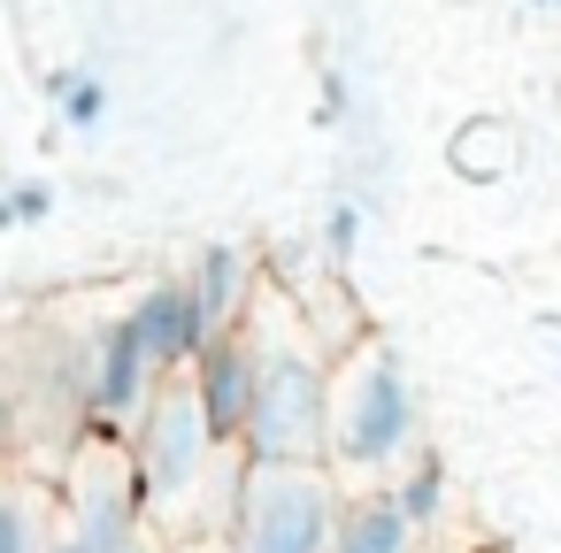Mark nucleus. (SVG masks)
I'll return each instance as SVG.
<instances>
[{
	"label": "nucleus",
	"instance_id": "1",
	"mask_svg": "<svg viewBox=\"0 0 561 553\" xmlns=\"http://www.w3.org/2000/svg\"><path fill=\"white\" fill-rule=\"evenodd\" d=\"M331 453L354 476H385L415 453V392L392 346L362 338L354 361L331 377Z\"/></svg>",
	"mask_w": 561,
	"mask_h": 553
},
{
	"label": "nucleus",
	"instance_id": "2",
	"mask_svg": "<svg viewBox=\"0 0 561 553\" xmlns=\"http://www.w3.org/2000/svg\"><path fill=\"white\" fill-rule=\"evenodd\" d=\"M339 484L316 461H247L231 484V553H331Z\"/></svg>",
	"mask_w": 561,
	"mask_h": 553
},
{
	"label": "nucleus",
	"instance_id": "3",
	"mask_svg": "<svg viewBox=\"0 0 561 553\" xmlns=\"http://www.w3.org/2000/svg\"><path fill=\"white\" fill-rule=\"evenodd\" d=\"M262 377H254V415L239 430L247 461H316L331 446V369L308 346H262Z\"/></svg>",
	"mask_w": 561,
	"mask_h": 553
},
{
	"label": "nucleus",
	"instance_id": "4",
	"mask_svg": "<svg viewBox=\"0 0 561 553\" xmlns=\"http://www.w3.org/2000/svg\"><path fill=\"white\" fill-rule=\"evenodd\" d=\"M216 446H224V438H216V423H208L193 377L154 384V400H147V415H139V446H131V469H139V484H147V507H185V499L201 492Z\"/></svg>",
	"mask_w": 561,
	"mask_h": 553
},
{
	"label": "nucleus",
	"instance_id": "5",
	"mask_svg": "<svg viewBox=\"0 0 561 553\" xmlns=\"http://www.w3.org/2000/svg\"><path fill=\"white\" fill-rule=\"evenodd\" d=\"M70 530L93 545V553H139L147 545V484L124 461H101V469H78V492H70Z\"/></svg>",
	"mask_w": 561,
	"mask_h": 553
},
{
	"label": "nucleus",
	"instance_id": "6",
	"mask_svg": "<svg viewBox=\"0 0 561 553\" xmlns=\"http://www.w3.org/2000/svg\"><path fill=\"white\" fill-rule=\"evenodd\" d=\"M124 323L139 331V346L154 354V369H162V377H178V369H193V361H201V346L216 338L185 277H162V285H147V292L131 300V315H124Z\"/></svg>",
	"mask_w": 561,
	"mask_h": 553
},
{
	"label": "nucleus",
	"instance_id": "7",
	"mask_svg": "<svg viewBox=\"0 0 561 553\" xmlns=\"http://www.w3.org/2000/svg\"><path fill=\"white\" fill-rule=\"evenodd\" d=\"M154 384H162V369H154V354L139 346V331H131V323H108L101 346H93V361H85V400H93V415H101V423H139L147 400H154Z\"/></svg>",
	"mask_w": 561,
	"mask_h": 553
},
{
	"label": "nucleus",
	"instance_id": "8",
	"mask_svg": "<svg viewBox=\"0 0 561 553\" xmlns=\"http://www.w3.org/2000/svg\"><path fill=\"white\" fill-rule=\"evenodd\" d=\"M254 377H262V354H254V331H224L201 346L193 361V392L216 423V438H239L247 415H254Z\"/></svg>",
	"mask_w": 561,
	"mask_h": 553
},
{
	"label": "nucleus",
	"instance_id": "9",
	"mask_svg": "<svg viewBox=\"0 0 561 553\" xmlns=\"http://www.w3.org/2000/svg\"><path fill=\"white\" fill-rule=\"evenodd\" d=\"M331 553H415V522L400 515L392 484L339 499V530H331Z\"/></svg>",
	"mask_w": 561,
	"mask_h": 553
},
{
	"label": "nucleus",
	"instance_id": "10",
	"mask_svg": "<svg viewBox=\"0 0 561 553\" xmlns=\"http://www.w3.org/2000/svg\"><path fill=\"white\" fill-rule=\"evenodd\" d=\"M185 285H193V300H201V315H208V331L224 338V331H239V308L254 300V269H247V254L239 246H208L193 269H185Z\"/></svg>",
	"mask_w": 561,
	"mask_h": 553
},
{
	"label": "nucleus",
	"instance_id": "11",
	"mask_svg": "<svg viewBox=\"0 0 561 553\" xmlns=\"http://www.w3.org/2000/svg\"><path fill=\"white\" fill-rule=\"evenodd\" d=\"M55 530H47V499L24 492V484H0V553H47Z\"/></svg>",
	"mask_w": 561,
	"mask_h": 553
},
{
	"label": "nucleus",
	"instance_id": "12",
	"mask_svg": "<svg viewBox=\"0 0 561 553\" xmlns=\"http://www.w3.org/2000/svg\"><path fill=\"white\" fill-rule=\"evenodd\" d=\"M392 499H400V515L423 530V522H438L446 515V469H438V453H415V469L392 484Z\"/></svg>",
	"mask_w": 561,
	"mask_h": 553
},
{
	"label": "nucleus",
	"instance_id": "13",
	"mask_svg": "<svg viewBox=\"0 0 561 553\" xmlns=\"http://www.w3.org/2000/svg\"><path fill=\"white\" fill-rule=\"evenodd\" d=\"M55 101H62V124H70V131H93V124L108 116V85L85 78V70H70V78L55 85Z\"/></svg>",
	"mask_w": 561,
	"mask_h": 553
},
{
	"label": "nucleus",
	"instance_id": "14",
	"mask_svg": "<svg viewBox=\"0 0 561 553\" xmlns=\"http://www.w3.org/2000/svg\"><path fill=\"white\" fill-rule=\"evenodd\" d=\"M47 208H55V193H47V185H24V193L0 200V231H9V223H39Z\"/></svg>",
	"mask_w": 561,
	"mask_h": 553
},
{
	"label": "nucleus",
	"instance_id": "15",
	"mask_svg": "<svg viewBox=\"0 0 561 553\" xmlns=\"http://www.w3.org/2000/svg\"><path fill=\"white\" fill-rule=\"evenodd\" d=\"M354 239H362V208L339 200V208H331V254H354Z\"/></svg>",
	"mask_w": 561,
	"mask_h": 553
},
{
	"label": "nucleus",
	"instance_id": "16",
	"mask_svg": "<svg viewBox=\"0 0 561 553\" xmlns=\"http://www.w3.org/2000/svg\"><path fill=\"white\" fill-rule=\"evenodd\" d=\"M47 553H93V545H85L78 530H55V545H47Z\"/></svg>",
	"mask_w": 561,
	"mask_h": 553
},
{
	"label": "nucleus",
	"instance_id": "17",
	"mask_svg": "<svg viewBox=\"0 0 561 553\" xmlns=\"http://www.w3.org/2000/svg\"><path fill=\"white\" fill-rule=\"evenodd\" d=\"M193 553H231V545H193Z\"/></svg>",
	"mask_w": 561,
	"mask_h": 553
},
{
	"label": "nucleus",
	"instance_id": "18",
	"mask_svg": "<svg viewBox=\"0 0 561 553\" xmlns=\"http://www.w3.org/2000/svg\"><path fill=\"white\" fill-rule=\"evenodd\" d=\"M553 9H561V0H553Z\"/></svg>",
	"mask_w": 561,
	"mask_h": 553
}]
</instances>
